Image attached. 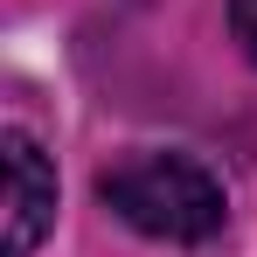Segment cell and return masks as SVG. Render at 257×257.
I'll return each instance as SVG.
<instances>
[{"label": "cell", "mask_w": 257, "mask_h": 257, "mask_svg": "<svg viewBox=\"0 0 257 257\" xmlns=\"http://www.w3.org/2000/svg\"><path fill=\"white\" fill-rule=\"evenodd\" d=\"M97 202L125 229L153 236V243H209L215 229L229 222L222 181L195 153H160V146L118 153L111 167L97 174Z\"/></svg>", "instance_id": "6da1fadb"}, {"label": "cell", "mask_w": 257, "mask_h": 257, "mask_svg": "<svg viewBox=\"0 0 257 257\" xmlns=\"http://www.w3.org/2000/svg\"><path fill=\"white\" fill-rule=\"evenodd\" d=\"M7 257H35L42 229L56 222V167L21 125H7Z\"/></svg>", "instance_id": "7a4b0ae2"}, {"label": "cell", "mask_w": 257, "mask_h": 257, "mask_svg": "<svg viewBox=\"0 0 257 257\" xmlns=\"http://www.w3.org/2000/svg\"><path fill=\"white\" fill-rule=\"evenodd\" d=\"M229 28H236V42L250 49V63H257V0H229Z\"/></svg>", "instance_id": "3957f363"}]
</instances>
